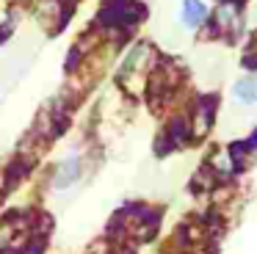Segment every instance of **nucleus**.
I'll return each mask as SVG.
<instances>
[{"label":"nucleus","instance_id":"f257e3e1","mask_svg":"<svg viewBox=\"0 0 257 254\" xmlns=\"http://www.w3.org/2000/svg\"><path fill=\"white\" fill-rule=\"evenodd\" d=\"M213 31L224 36H235L240 31V6L235 0H221L213 11Z\"/></svg>","mask_w":257,"mask_h":254},{"label":"nucleus","instance_id":"f03ea898","mask_svg":"<svg viewBox=\"0 0 257 254\" xmlns=\"http://www.w3.org/2000/svg\"><path fill=\"white\" fill-rule=\"evenodd\" d=\"M80 169H83V163H80L78 155H69V158H64L61 163L56 166V174H53V185H56L58 191H67V188H72L75 182L80 180Z\"/></svg>","mask_w":257,"mask_h":254},{"label":"nucleus","instance_id":"7ed1b4c3","mask_svg":"<svg viewBox=\"0 0 257 254\" xmlns=\"http://www.w3.org/2000/svg\"><path fill=\"white\" fill-rule=\"evenodd\" d=\"M150 55H152L150 44H136V47L124 55V61H122V80H130V77L141 75V72L147 69Z\"/></svg>","mask_w":257,"mask_h":254},{"label":"nucleus","instance_id":"20e7f679","mask_svg":"<svg viewBox=\"0 0 257 254\" xmlns=\"http://www.w3.org/2000/svg\"><path fill=\"white\" fill-rule=\"evenodd\" d=\"M180 20H183V25L188 28V31L202 28L207 22V6H205V0H183V6H180Z\"/></svg>","mask_w":257,"mask_h":254},{"label":"nucleus","instance_id":"39448f33","mask_svg":"<svg viewBox=\"0 0 257 254\" xmlns=\"http://www.w3.org/2000/svg\"><path fill=\"white\" fill-rule=\"evenodd\" d=\"M232 97L240 105H257V75H243L235 80Z\"/></svg>","mask_w":257,"mask_h":254},{"label":"nucleus","instance_id":"423d86ee","mask_svg":"<svg viewBox=\"0 0 257 254\" xmlns=\"http://www.w3.org/2000/svg\"><path fill=\"white\" fill-rule=\"evenodd\" d=\"M254 53H257V39H254Z\"/></svg>","mask_w":257,"mask_h":254}]
</instances>
